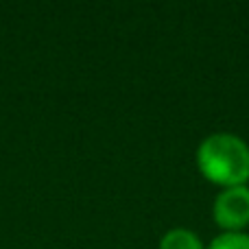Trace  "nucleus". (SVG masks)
<instances>
[{
  "label": "nucleus",
  "mask_w": 249,
  "mask_h": 249,
  "mask_svg": "<svg viewBox=\"0 0 249 249\" xmlns=\"http://www.w3.org/2000/svg\"><path fill=\"white\" fill-rule=\"evenodd\" d=\"M206 249H249L247 232H221L210 241Z\"/></svg>",
  "instance_id": "4"
},
{
  "label": "nucleus",
  "mask_w": 249,
  "mask_h": 249,
  "mask_svg": "<svg viewBox=\"0 0 249 249\" xmlns=\"http://www.w3.org/2000/svg\"><path fill=\"white\" fill-rule=\"evenodd\" d=\"M212 219L223 232H245L249 225V186L221 190L212 203Z\"/></svg>",
  "instance_id": "2"
},
{
  "label": "nucleus",
  "mask_w": 249,
  "mask_h": 249,
  "mask_svg": "<svg viewBox=\"0 0 249 249\" xmlns=\"http://www.w3.org/2000/svg\"><path fill=\"white\" fill-rule=\"evenodd\" d=\"M158 249H206V245L193 230L173 228L160 238Z\"/></svg>",
  "instance_id": "3"
},
{
  "label": "nucleus",
  "mask_w": 249,
  "mask_h": 249,
  "mask_svg": "<svg viewBox=\"0 0 249 249\" xmlns=\"http://www.w3.org/2000/svg\"><path fill=\"white\" fill-rule=\"evenodd\" d=\"M197 168L210 184L223 188L247 186L249 144L230 131L210 133L197 146Z\"/></svg>",
  "instance_id": "1"
}]
</instances>
